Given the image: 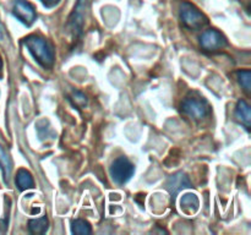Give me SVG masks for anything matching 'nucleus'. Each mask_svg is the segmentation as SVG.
<instances>
[{
	"mask_svg": "<svg viewBox=\"0 0 251 235\" xmlns=\"http://www.w3.org/2000/svg\"><path fill=\"white\" fill-rule=\"evenodd\" d=\"M24 44L32 54L37 63L43 68H50L54 64L53 47L44 38L38 36H27L24 39Z\"/></svg>",
	"mask_w": 251,
	"mask_h": 235,
	"instance_id": "obj_1",
	"label": "nucleus"
},
{
	"mask_svg": "<svg viewBox=\"0 0 251 235\" xmlns=\"http://www.w3.org/2000/svg\"><path fill=\"white\" fill-rule=\"evenodd\" d=\"M180 19L185 26L194 29L201 28L207 24V17L189 2H183L180 5Z\"/></svg>",
	"mask_w": 251,
	"mask_h": 235,
	"instance_id": "obj_2",
	"label": "nucleus"
},
{
	"mask_svg": "<svg viewBox=\"0 0 251 235\" xmlns=\"http://www.w3.org/2000/svg\"><path fill=\"white\" fill-rule=\"evenodd\" d=\"M134 174V164L125 157L115 159L110 166V175L117 184H125Z\"/></svg>",
	"mask_w": 251,
	"mask_h": 235,
	"instance_id": "obj_3",
	"label": "nucleus"
},
{
	"mask_svg": "<svg viewBox=\"0 0 251 235\" xmlns=\"http://www.w3.org/2000/svg\"><path fill=\"white\" fill-rule=\"evenodd\" d=\"M183 110L196 120H201L207 115L208 105L205 100L199 98H186L183 102Z\"/></svg>",
	"mask_w": 251,
	"mask_h": 235,
	"instance_id": "obj_4",
	"label": "nucleus"
},
{
	"mask_svg": "<svg viewBox=\"0 0 251 235\" xmlns=\"http://www.w3.org/2000/svg\"><path fill=\"white\" fill-rule=\"evenodd\" d=\"M14 15L26 26H31L36 20V10L26 0H15Z\"/></svg>",
	"mask_w": 251,
	"mask_h": 235,
	"instance_id": "obj_5",
	"label": "nucleus"
},
{
	"mask_svg": "<svg viewBox=\"0 0 251 235\" xmlns=\"http://www.w3.org/2000/svg\"><path fill=\"white\" fill-rule=\"evenodd\" d=\"M200 44L206 50H217L226 46V39L222 33L216 29H208V31L203 32L201 36Z\"/></svg>",
	"mask_w": 251,
	"mask_h": 235,
	"instance_id": "obj_6",
	"label": "nucleus"
},
{
	"mask_svg": "<svg viewBox=\"0 0 251 235\" xmlns=\"http://www.w3.org/2000/svg\"><path fill=\"white\" fill-rule=\"evenodd\" d=\"M189 186H190V180L183 171H178V173L171 175L166 183V188L172 196H176L179 191L189 188Z\"/></svg>",
	"mask_w": 251,
	"mask_h": 235,
	"instance_id": "obj_7",
	"label": "nucleus"
},
{
	"mask_svg": "<svg viewBox=\"0 0 251 235\" xmlns=\"http://www.w3.org/2000/svg\"><path fill=\"white\" fill-rule=\"evenodd\" d=\"M86 2H87V0H78L73 14H71L70 19H69V27L74 32V34L81 33V29H82L83 24V17H85Z\"/></svg>",
	"mask_w": 251,
	"mask_h": 235,
	"instance_id": "obj_8",
	"label": "nucleus"
},
{
	"mask_svg": "<svg viewBox=\"0 0 251 235\" xmlns=\"http://www.w3.org/2000/svg\"><path fill=\"white\" fill-rule=\"evenodd\" d=\"M235 117L239 120L240 122H243L244 125H247L248 127L251 124V112L250 107L245 100H239L237 105V110H235Z\"/></svg>",
	"mask_w": 251,
	"mask_h": 235,
	"instance_id": "obj_9",
	"label": "nucleus"
},
{
	"mask_svg": "<svg viewBox=\"0 0 251 235\" xmlns=\"http://www.w3.org/2000/svg\"><path fill=\"white\" fill-rule=\"evenodd\" d=\"M16 185L21 191L33 188V179L31 174L25 169H20L16 175Z\"/></svg>",
	"mask_w": 251,
	"mask_h": 235,
	"instance_id": "obj_10",
	"label": "nucleus"
},
{
	"mask_svg": "<svg viewBox=\"0 0 251 235\" xmlns=\"http://www.w3.org/2000/svg\"><path fill=\"white\" fill-rule=\"evenodd\" d=\"M181 208L186 213H194L199 208V198L194 193H185L180 200Z\"/></svg>",
	"mask_w": 251,
	"mask_h": 235,
	"instance_id": "obj_11",
	"label": "nucleus"
},
{
	"mask_svg": "<svg viewBox=\"0 0 251 235\" xmlns=\"http://www.w3.org/2000/svg\"><path fill=\"white\" fill-rule=\"evenodd\" d=\"M28 229L33 234H43L48 229V218L41 217L31 219L28 222Z\"/></svg>",
	"mask_w": 251,
	"mask_h": 235,
	"instance_id": "obj_12",
	"label": "nucleus"
},
{
	"mask_svg": "<svg viewBox=\"0 0 251 235\" xmlns=\"http://www.w3.org/2000/svg\"><path fill=\"white\" fill-rule=\"evenodd\" d=\"M0 166H1L2 174H4V179L7 181L10 178V174H11L12 164L9 154L6 153V151H5L4 148H2L1 144H0Z\"/></svg>",
	"mask_w": 251,
	"mask_h": 235,
	"instance_id": "obj_13",
	"label": "nucleus"
},
{
	"mask_svg": "<svg viewBox=\"0 0 251 235\" xmlns=\"http://www.w3.org/2000/svg\"><path fill=\"white\" fill-rule=\"evenodd\" d=\"M71 232L74 234L87 235L91 233V225L83 219H75L71 223Z\"/></svg>",
	"mask_w": 251,
	"mask_h": 235,
	"instance_id": "obj_14",
	"label": "nucleus"
},
{
	"mask_svg": "<svg viewBox=\"0 0 251 235\" xmlns=\"http://www.w3.org/2000/svg\"><path fill=\"white\" fill-rule=\"evenodd\" d=\"M238 77H239L240 85L244 87V90L248 93L250 92L251 88V72L250 71H239L238 72Z\"/></svg>",
	"mask_w": 251,
	"mask_h": 235,
	"instance_id": "obj_15",
	"label": "nucleus"
},
{
	"mask_svg": "<svg viewBox=\"0 0 251 235\" xmlns=\"http://www.w3.org/2000/svg\"><path fill=\"white\" fill-rule=\"evenodd\" d=\"M73 100L74 103H75V105H77V107H85V105L87 104V98H86V95L81 92L74 93Z\"/></svg>",
	"mask_w": 251,
	"mask_h": 235,
	"instance_id": "obj_16",
	"label": "nucleus"
},
{
	"mask_svg": "<svg viewBox=\"0 0 251 235\" xmlns=\"http://www.w3.org/2000/svg\"><path fill=\"white\" fill-rule=\"evenodd\" d=\"M41 1L43 2L47 7H51V6H55L60 0H41Z\"/></svg>",
	"mask_w": 251,
	"mask_h": 235,
	"instance_id": "obj_17",
	"label": "nucleus"
},
{
	"mask_svg": "<svg viewBox=\"0 0 251 235\" xmlns=\"http://www.w3.org/2000/svg\"><path fill=\"white\" fill-rule=\"evenodd\" d=\"M4 38V29H2V26L0 24V39Z\"/></svg>",
	"mask_w": 251,
	"mask_h": 235,
	"instance_id": "obj_18",
	"label": "nucleus"
},
{
	"mask_svg": "<svg viewBox=\"0 0 251 235\" xmlns=\"http://www.w3.org/2000/svg\"><path fill=\"white\" fill-rule=\"evenodd\" d=\"M1 68H2V61L1 59H0V72H1Z\"/></svg>",
	"mask_w": 251,
	"mask_h": 235,
	"instance_id": "obj_19",
	"label": "nucleus"
}]
</instances>
